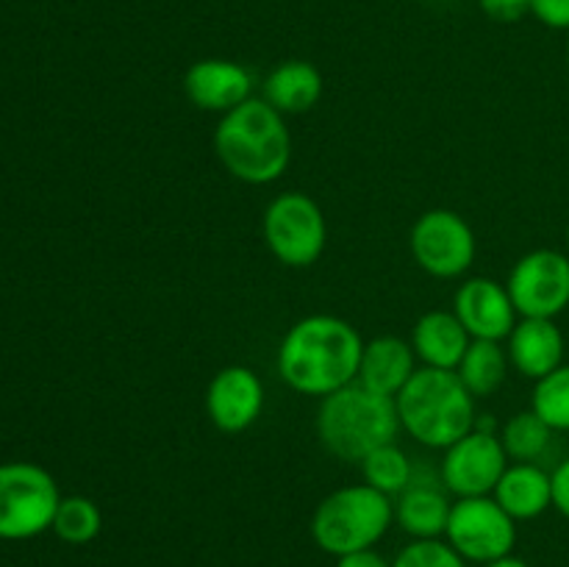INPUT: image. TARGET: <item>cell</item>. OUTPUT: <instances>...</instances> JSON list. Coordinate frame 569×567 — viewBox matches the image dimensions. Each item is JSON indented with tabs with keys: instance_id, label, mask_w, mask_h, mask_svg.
<instances>
[{
	"instance_id": "1",
	"label": "cell",
	"mask_w": 569,
	"mask_h": 567,
	"mask_svg": "<svg viewBox=\"0 0 569 567\" xmlns=\"http://www.w3.org/2000/svg\"><path fill=\"white\" fill-rule=\"evenodd\" d=\"M365 339L342 317L309 315L295 322L278 348V376L289 389L326 398L359 378Z\"/></svg>"
},
{
	"instance_id": "2",
	"label": "cell",
	"mask_w": 569,
	"mask_h": 567,
	"mask_svg": "<svg viewBox=\"0 0 569 567\" xmlns=\"http://www.w3.org/2000/svg\"><path fill=\"white\" fill-rule=\"evenodd\" d=\"M214 150L233 178L264 187L287 172L292 161V133L281 111L264 98H250L220 117Z\"/></svg>"
},
{
	"instance_id": "3",
	"label": "cell",
	"mask_w": 569,
	"mask_h": 567,
	"mask_svg": "<svg viewBox=\"0 0 569 567\" xmlns=\"http://www.w3.org/2000/svg\"><path fill=\"white\" fill-rule=\"evenodd\" d=\"M400 428L426 448L445 450L476 426V398L456 370L420 367L395 398Z\"/></svg>"
},
{
	"instance_id": "4",
	"label": "cell",
	"mask_w": 569,
	"mask_h": 567,
	"mask_svg": "<svg viewBox=\"0 0 569 567\" xmlns=\"http://www.w3.org/2000/svg\"><path fill=\"white\" fill-rule=\"evenodd\" d=\"M400 428L395 398L361 387L359 381L326 395L317 409V437L342 461H361L381 445L395 442Z\"/></svg>"
},
{
	"instance_id": "5",
	"label": "cell",
	"mask_w": 569,
	"mask_h": 567,
	"mask_svg": "<svg viewBox=\"0 0 569 567\" xmlns=\"http://www.w3.org/2000/svg\"><path fill=\"white\" fill-rule=\"evenodd\" d=\"M392 523L395 504L389 495L370 484H350L320 500L311 517V537L326 554L339 559L353 550L376 548Z\"/></svg>"
},
{
	"instance_id": "6",
	"label": "cell",
	"mask_w": 569,
	"mask_h": 567,
	"mask_svg": "<svg viewBox=\"0 0 569 567\" xmlns=\"http://www.w3.org/2000/svg\"><path fill=\"white\" fill-rule=\"evenodd\" d=\"M61 493L56 478L33 461L0 465V539L20 543L53 526Z\"/></svg>"
},
{
	"instance_id": "7",
	"label": "cell",
	"mask_w": 569,
	"mask_h": 567,
	"mask_svg": "<svg viewBox=\"0 0 569 567\" xmlns=\"http://www.w3.org/2000/svg\"><path fill=\"white\" fill-rule=\"evenodd\" d=\"M261 233L281 265L311 267L328 242V222L320 203L306 192H283L267 203Z\"/></svg>"
},
{
	"instance_id": "8",
	"label": "cell",
	"mask_w": 569,
	"mask_h": 567,
	"mask_svg": "<svg viewBox=\"0 0 569 567\" xmlns=\"http://www.w3.org/2000/svg\"><path fill=\"white\" fill-rule=\"evenodd\" d=\"M445 539L465 561L487 565L515 550L517 520L492 495L456 498Z\"/></svg>"
},
{
	"instance_id": "9",
	"label": "cell",
	"mask_w": 569,
	"mask_h": 567,
	"mask_svg": "<svg viewBox=\"0 0 569 567\" xmlns=\"http://www.w3.org/2000/svg\"><path fill=\"white\" fill-rule=\"evenodd\" d=\"M409 248L420 270L433 278H459L476 261V231L453 209H431L417 217Z\"/></svg>"
},
{
	"instance_id": "10",
	"label": "cell",
	"mask_w": 569,
	"mask_h": 567,
	"mask_svg": "<svg viewBox=\"0 0 569 567\" xmlns=\"http://www.w3.org/2000/svg\"><path fill=\"white\" fill-rule=\"evenodd\" d=\"M506 289L520 317L556 320L569 306V256L553 248H537L520 256Z\"/></svg>"
},
{
	"instance_id": "11",
	"label": "cell",
	"mask_w": 569,
	"mask_h": 567,
	"mask_svg": "<svg viewBox=\"0 0 569 567\" xmlns=\"http://www.w3.org/2000/svg\"><path fill=\"white\" fill-rule=\"evenodd\" d=\"M506 467H509V456L500 442V434L472 428L450 448H445L439 481L456 498H478V495L495 493Z\"/></svg>"
},
{
	"instance_id": "12",
	"label": "cell",
	"mask_w": 569,
	"mask_h": 567,
	"mask_svg": "<svg viewBox=\"0 0 569 567\" xmlns=\"http://www.w3.org/2000/svg\"><path fill=\"white\" fill-rule=\"evenodd\" d=\"M264 409V384L259 372L244 365H228L206 389V415L211 426L226 434L248 431Z\"/></svg>"
},
{
	"instance_id": "13",
	"label": "cell",
	"mask_w": 569,
	"mask_h": 567,
	"mask_svg": "<svg viewBox=\"0 0 569 567\" xmlns=\"http://www.w3.org/2000/svg\"><path fill=\"white\" fill-rule=\"evenodd\" d=\"M453 315L467 328L472 339H495L503 342L517 326V309L506 284L487 276H472L456 289Z\"/></svg>"
},
{
	"instance_id": "14",
	"label": "cell",
	"mask_w": 569,
	"mask_h": 567,
	"mask_svg": "<svg viewBox=\"0 0 569 567\" xmlns=\"http://www.w3.org/2000/svg\"><path fill=\"white\" fill-rule=\"evenodd\" d=\"M183 92L192 106L222 117L253 98V76L231 59H200L183 76Z\"/></svg>"
},
{
	"instance_id": "15",
	"label": "cell",
	"mask_w": 569,
	"mask_h": 567,
	"mask_svg": "<svg viewBox=\"0 0 569 567\" xmlns=\"http://www.w3.org/2000/svg\"><path fill=\"white\" fill-rule=\"evenodd\" d=\"M506 342H509L506 354H509L511 367L533 381L565 365V334L556 326V320L520 317Z\"/></svg>"
},
{
	"instance_id": "16",
	"label": "cell",
	"mask_w": 569,
	"mask_h": 567,
	"mask_svg": "<svg viewBox=\"0 0 569 567\" xmlns=\"http://www.w3.org/2000/svg\"><path fill=\"white\" fill-rule=\"evenodd\" d=\"M417 354L411 342L400 337H376L365 342L359 361V378L356 381L361 387L372 389L387 398H398L400 389L411 381L420 367H417Z\"/></svg>"
},
{
	"instance_id": "17",
	"label": "cell",
	"mask_w": 569,
	"mask_h": 567,
	"mask_svg": "<svg viewBox=\"0 0 569 567\" xmlns=\"http://www.w3.org/2000/svg\"><path fill=\"white\" fill-rule=\"evenodd\" d=\"M470 342L472 337L453 309L426 311L411 331V348L420 359V367H437V370H456Z\"/></svg>"
},
{
	"instance_id": "18",
	"label": "cell",
	"mask_w": 569,
	"mask_h": 567,
	"mask_svg": "<svg viewBox=\"0 0 569 567\" xmlns=\"http://www.w3.org/2000/svg\"><path fill=\"white\" fill-rule=\"evenodd\" d=\"M442 484V481H439ZM433 481H420L415 472L409 487L395 500V520L415 539H442L448 531L450 509L445 489Z\"/></svg>"
},
{
	"instance_id": "19",
	"label": "cell",
	"mask_w": 569,
	"mask_h": 567,
	"mask_svg": "<svg viewBox=\"0 0 569 567\" xmlns=\"http://www.w3.org/2000/svg\"><path fill=\"white\" fill-rule=\"evenodd\" d=\"M492 498L520 520H537L553 506V478L533 461H515L506 467Z\"/></svg>"
},
{
	"instance_id": "20",
	"label": "cell",
	"mask_w": 569,
	"mask_h": 567,
	"mask_svg": "<svg viewBox=\"0 0 569 567\" xmlns=\"http://www.w3.org/2000/svg\"><path fill=\"white\" fill-rule=\"evenodd\" d=\"M322 98V76L311 61L289 59L272 67L264 78V100L287 115H303Z\"/></svg>"
},
{
	"instance_id": "21",
	"label": "cell",
	"mask_w": 569,
	"mask_h": 567,
	"mask_svg": "<svg viewBox=\"0 0 569 567\" xmlns=\"http://www.w3.org/2000/svg\"><path fill=\"white\" fill-rule=\"evenodd\" d=\"M509 367L511 361L503 345L495 339H472L465 359L456 367V376L470 389L472 398H489L503 387Z\"/></svg>"
},
{
	"instance_id": "22",
	"label": "cell",
	"mask_w": 569,
	"mask_h": 567,
	"mask_svg": "<svg viewBox=\"0 0 569 567\" xmlns=\"http://www.w3.org/2000/svg\"><path fill=\"white\" fill-rule=\"evenodd\" d=\"M550 439H553V428L533 409L517 411L500 426V442H503L506 456L515 461H537L548 450Z\"/></svg>"
},
{
	"instance_id": "23",
	"label": "cell",
	"mask_w": 569,
	"mask_h": 567,
	"mask_svg": "<svg viewBox=\"0 0 569 567\" xmlns=\"http://www.w3.org/2000/svg\"><path fill=\"white\" fill-rule=\"evenodd\" d=\"M359 465L365 484L376 487L378 493L389 495V498L403 493L411 484V478H415V467H411L409 456H406V450L398 448L395 442L376 448L372 454H367Z\"/></svg>"
},
{
	"instance_id": "24",
	"label": "cell",
	"mask_w": 569,
	"mask_h": 567,
	"mask_svg": "<svg viewBox=\"0 0 569 567\" xmlns=\"http://www.w3.org/2000/svg\"><path fill=\"white\" fill-rule=\"evenodd\" d=\"M100 528H103V515L98 504L83 495H70V498H61L50 531L67 545H87L98 537Z\"/></svg>"
},
{
	"instance_id": "25",
	"label": "cell",
	"mask_w": 569,
	"mask_h": 567,
	"mask_svg": "<svg viewBox=\"0 0 569 567\" xmlns=\"http://www.w3.org/2000/svg\"><path fill=\"white\" fill-rule=\"evenodd\" d=\"M531 409L553 431H569V365L556 367L553 372L539 378L531 395Z\"/></svg>"
},
{
	"instance_id": "26",
	"label": "cell",
	"mask_w": 569,
	"mask_h": 567,
	"mask_svg": "<svg viewBox=\"0 0 569 567\" xmlns=\"http://www.w3.org/2000/svg\"><path fill=\"white\" fill-rule=\"evenodd\" d=\"M392 567H467L448 539H415L395 556Z\"/></svg>"
},
{
	"instance_id": "27",
	"label": "cell",
	"mask_w": 569,
	"mask_h": 567,
	"mask_svg": "<svg viewBox=\"0 0 569 567\" xmlns=\"http://www.w3.org/2000/svg\"><path fill=\"white\" fill-rule=\"evenodd\" d=\"M478 6L495 22H520L531 14V0H478Z\"/></svg>"
},
{
	"instance_id": "28",
	"label": "cell",
	"mask_w": 569,
	"mask_h": 567,
	"mask_svg": "<svg viewBox=\"0 0 569 567\" xmlns=\"http://www.w3.org/2000/svg\"><path fill=\"white\" fill-rule=\"evenodd\" d=\"M531 14L542 26L569 31V0H531Z\"/></svg>"
},
{
	"instance_id": "29",
	"label": "cell",
	"mask_w": 569,
	"mask_h": 567,
	"mask_svg": "<svg viewBox=\"0 0 569 567\" xmlns=\"http://www.w3.org/2000/svg\"><path fill=\"white\" fill-rule=\"evenodd\" d=\"M553 506L559 509V515H565L569 520V459L561 461L553 472Z\"/></svg>"
},
{
	"instance_id": "30",
	"label": "cell",
	"mask_w": 569,
	"mask_h": 567,
	"mask_svg": "<svg viewBox=\"0 0 569 567\" xmlns=\"http://www.w3.org/2000/svg\"><path fill=\"white\" fill-rule=\"evenodd\" d=\"M337 567H392L387 559H383L378 550H353V554H345L337 559Z\"/></svg>"
},
{
	"instance_id": "31",
	"label": "cell",
	"mask_w": 569,
	"mask_h": 567,
	"mask_svg": "<svg viewBox=\"0 0 569 567\" xmlns=\"http://www.w3.org/2000/svg\"><path fill=\"white\" fill-rule=\"evenodd\" d=\"M483 567H528V561H522L520 556L509 554V556H500V559H495V561H487Z\"/></svg>"
},
{
	"instance_id": "32",
	"label": "cell",
	"mask_w": 569,
	"mask_h": 567,
	"mask_svg": "<svg viewBox=\"0 0 569 567\" xmlns=\"http://www.w3.org/2000/svg\"><path fill=\"white\" fill-rule=\"evenodd\" d=\"M567 67H569V39H567Z\"/></svg>"
},
{
	"instance_id": "33",
	"label": "cell",
	"mask_w": 569,
	"mask_h": 567,
	"mask_svg": "<svg viewBox=\"0 0 569 567\" xmlns=\"http://www.w3.org/2000/svg\"><path fill=\"white\" fill-rule=\"evenodd\" d=\"M567 245H569V226H567Z\"/></svg>"
}]
</instances>
